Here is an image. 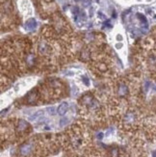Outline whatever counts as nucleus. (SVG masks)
Here are the masks:
<instances>
[{
    "instance_id": "obj_1",
    "label": "nucleus",
    "mask_w": 156,
    "mask_h": 157,
    "mask_svg": "<svg viewBox=\"0 0 156 157\" xmlns=\"http://www.w3.org/2000/svg\"><path fill=\"white\" fill-rule=\"evenodd\" d=\"M33 151V146L30 143H25L20 146L19 148V154L22 156H28L29 154H31V152Z\"/></svg>"
},
{
    "instance_id": "obj_2",
    "label": "nucleus",
    "mask_w": 156,
    "mask_h": 157,
    "mask_svg": "<svg viewBox=\"0 0 156 157\" xmlns=\"http://www.w3.org/2000/svg\"><path fill=\"white\" fill-rule=\"evenodd\" d=\"M135 121H136V115H135L133 112H128V113H126L125 116H124V123H133Z\"/></svg>"
},
{
    "instance_id": "obj_3",
    "label": "nucleus",
    "mask_w": 156,
    "mask_h": 157,
    "mask_svg": "<svg viewBox=\"0 0 156 157\" xmlns=\"http://www.w3.org/2000/svg\"><path fill=\"white\" fill-rule=\"evenodd\" d=\"M118 93H119L120 96H125L128 93L127 86L125 84H123V83H121V84L119 86V88H118Z\"/></svg>"
},
{
    "instance_id": "obj_4",
    "label": "nucleus",
    "mask_w": 156,
    "mask_h": 157,
    "mask_svg": "<svg viewBox=\"0 0 156 157\" xmlns=\"http://www.w3.org/2000/svg\"><path fill=\"white\" fill-rule=\"evenodd\" d=\"M29 127V124L26 123L25 121H23V120H20L19 121V124H17V131H20V132H23V131H26L27 130V128Z\"/></svg>"
},
{
    "instance_id": "obj_5",
    "label": "nucleus",
    "mask_w": 156,
    "mask_h": 157,
    "mask_svg": "<svg viewBox=\"0 0 156 157\" xmlns=\"http://www.w3.org/2000/svg\"><path fill=\"white\" fill-rule=\"evenodd\" d=\"M68 109V104L67 102H63L58 107V114L60 115V116H64V115L67 113Z\"/></svg>"
},
{
    "instance_id": "obj_6",
    "label": "nucleus",
    "mask_w": 156,
    "mask_h": 157,
    "mask_svg": "<svg viewBox=\"0 0 156 157\" xmlns=\"http://www.w3.org/2000/svg\"><path fill=\"white\" fill-rule=\"evenodd\" d=\"M26 25L28 27V29H33V28H35V26L37 25V23L34 19H30V20H28V22L26 23Z\"/></svg>"
},
{
    "instance_id": "obj_7",
    "label": "nucleus",
    "mask_w": 156,
    "mask_h": 157,
    "mask_svg": "<svg viewBox=\"0 0 156 157\" xmlns=\"http://www.w3.org/2000/svg\"><path fill=\"white\" fill-rule=\"evenodd\" d=\"M110 153H111V156L112 157H119V154H120L118 148H113L112 149H111Z\"/></svg>"
},
{
    "instance_id": "obj_8",
    "label": "nucleus",
    "mask_w": 156,
    "mask_h": 157,
    "mask_svg": "<svg viewBox=\"0 0 156 157\" xmlns=\"http://www.w3.org/2000/svg\"><path fill=\"white\" fill-rule=\"evenodd\" d=\"M102 137H103V134H102V133H99V134H98V139H99V140H101Z\"/></svg>"
},
{
    "instance_id": "obj_9",
    "label": "nucleus",
    "mask_w": 156,
    "mask_h": 157,
    "mask_svg": "<svg viewBox=\"0 0 156 157\" xmlns=\"http://www.w3.org/2000/svg\"><path fill=\"white\" fill-rule=\"evenodd\" d=\"M153 157H156V151L153 152Z\"/></svg>"
}]
</instances>
